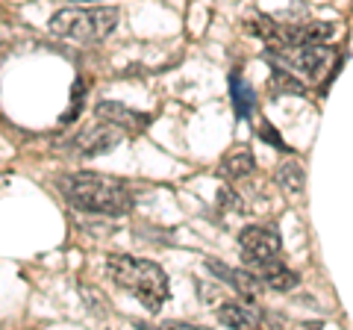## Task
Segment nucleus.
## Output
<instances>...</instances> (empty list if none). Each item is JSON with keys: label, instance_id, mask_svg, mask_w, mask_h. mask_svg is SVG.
<instances>
[{"label": "nucleus", "instance_id": "f257e3e1", "mask_svg": "<svg viewBox=\"0 0 353 330\" xmlns=\"http://www.w3.org/2000/svg\"><path fill=\"white\" fill-rule=\"evenodd\" d=\"M59 192L83 213L94 215H127L136 206L132 189L109 174L97 171H74L59 177Z\"/></svg>", "mask_w": 353, "mask_h": 330}, {"label": "nucleus", "instance_id": "f03ea898", "mask_svg": "<svg viewBox=\"0 0 353 330\" xmlns=\"http://www.w3.org/2000/svg\"><path fill=\"white\" fill-rule=\"evenodd\" d=\"M106 274L112 278L121 289H127L130 295L145 304V310L157 313L168 298V274L162 271V266L150 260H136L124 254H112L106 260Z\"/></svg>", "mask_w": 353, "mask_h": 330}, {"label": "nucleus", "instance_id": "7ed1b4c3", "mask_svg": "<svg viewBox=\"0 0 353 330\" xmlns=\"http://www.w3.org/2000/svg\"><path fill=\"white\" fill-rule=\"evenodd\" d=\"M118 27L115 6H88V9H62L50 18V32L74 41H101L112 36Z\"/></svg>", "mask_w": 353, "mask_h": 330}, {"label": "nucleus", "instance_id": "20e7f679", "mask_svg": "<svg viewBox=\"0 0 353 330\" xmlns=\"http://www.w3.org/2000/svg\"><path fill=\"white\" fill-rule=\"evenodd\" d=\"M239 248L245 254V262L262 266V262H268L280 254L283 242H280L277 227H245L239 233Z\"/></svg>", "mask_w": 353, "mask_h": 330}, {"label": "nucleus", "instance_id": "39448f33", "mask_svg": "<svg viewBox=\"0 0 353 330\" xmlns=\"http://www.w3.org/2000/svg\"><path fill=\"white\" fill-rule=\"evenodd\" d=\"M118 142H121V130L115 124H106V121L97 118V124L83 127L80 133L71 139V151L77 153V157L92 159V157H101V153L112 151Z\"/></svg>", "mask_w": 353, "mask_h": 330}, {"label": "nucleus", "instance_id": "423d86ee", "mask_svg": "<svg viewBox=\"0 0 353 330\" xmlns=\"http://www.w3.org/2000/svg\"><path fill=\"white\" fill-rule=\"evenodd\" d=\"M330 53H333V50H330L327 45H292V48H285V50H274V57L285 59L292 68H297V71L306 74V77H318V74L324 71Z\"/></svg>", "mask_w": 353, "mask_h": 330}, {"label": "nucleus", "instance_id": "0eeeda50", "mask_svg": "<svg viewBox=\"0 0 353 330\" xmlns=\"http://www.w3.org/2000/svg\"><path fill=\"white\" fill-rule=\"evenodd\" d=\"M206 269L212 271L218 280H224L227 286H233V289L245 301H256L262 295V280L253 271H248V269H233V266H227V262H221V260H206Z\"/></svg>", "mask_w": 353, "mask_h": 330}, {"label": "nucleus", "instance_id": "6e6552de", "mask_svg": "<svg viewBox=\"0 0 353 330\" xmlns=\"http://www.w3.org/2000/svg\"><path fill=\"white\" fill-rule=\"evenodd\" d=\"M94 115L101 121H106V124H115L118 130H130V133H141L153 118L148 113H136V109H130L124 104H115V101H101L94 106Z\"/></svg>", "mask_w": 353, "mask_h": 330}, {"label": "nucleus", "instance_id": "1a4fd4ad", "mask_svg": "<svg viewBox=\"0 0 353 330\" xmlns=\"http://www.w3.org/2000/svg\"><path fill=\"white\" fill-rule=\"evenodd\" d=\"M215 316L224 327H259L262 324V313L253 310L250 304H224Z\"/></svg>", "mask_w": 353, "mask_h": 330}, {"label": "nucleus", "instance_id": "9d476101", "mask_svg": "<svg viewBox=\"0 0 353 330\" xmlns=\"http://www.w3.org/2000/svg\"><path fill=\"white\" fill-rule=\"evenodd\" d=\"M259 269H262V283L271 286L274 292H289V289H294V286L301 283V278H297L292 269H285L283 262H277V257L268 260V262H262Z\"/></svg>", "mask_w": 353, "mask_h": 330}, {"label": "nucleus", "instance_id": "9b49d317", "mask_svg": "<svg viewBox=\"0 0 353 330\" xmlns=\"http://www.w3.org/2000/svg\"><path fill=\"white\" fill-rule=\"evenodd\" d=\"M230 97H233V106H236V115L241 121H248L253 115V109H256V95H253L250 83L241 80V74L233 71L230 74Z\"/></svg>", "mask_w": 353, "mask_h": 330}, {"label": "nucleus", "instance_id": "f8f14e48", "mask_svg": "<svg viewBox=\"0 0 353 330\" xmlns=\"http://www.w3.org/2000/svg\"><path fill=\"white\" fill-rule=\"evenodd\" d=\"M268 89H271V95H297V97L306 95V86L297 80L289 68H283V65H274V68H271Z\"/></svg>", "mask_w": 353, "mask_h": 330}, {"label": "nucleus", "instance_id": "ddd939ff", "mask_svg": "<svg viewBox=\"0 0 353 330\" xmlns=\"http://www.w3.org/2000/svg\"><path fill=\"white\" fill-rule=\"evenodd\" d=\"M250 171H253V153L248 148L233 151L224 159V165L218 168V174H221V177H227V180H241V177H248Z\"/></svg>", "mask_w": 353, "mask_h": 330}, {"label": "nucleus", "instance_id": "4468645a", "mask_svg": "<svg viewBox=\"0 0 353 330\" xmlns=\"http://www.w3.org/2000/svg\"><path fill=\"white\" fill-rule=\"evenodd\" d=\"M336 36V24L330 21H315V24L297 27V45H324Z\"/></svg>", "mask_w": 353, "mask_h": 330}, {"label": "nucleus", "instance_id": "2eb2a0df", "mask_svg": "<svg viewBox=\"0 0 353 330\" xmlns=\"http://www.w3.org/2000/svg\"><path fill=\"white\" fill-rule=\"evenodd\" d=\"M303 168L297 162H283L280 171H277V183L283 186L285 192H301L303 189Z\"/></svg>", "mask_w": 353, "mask_h": 330}, {"label": "nucleus", "instance_id": "dca6fc26", "mask_svg": "<svg viewBox=\"0 0 353 330\" xmlns=\"http://www.w3.org/2000/svg\"><path fill=\"white\" fill-rule=\"evenodd\" d=\"M85 101V83L77 80L74 83V89H71V106L65 109V115H62V124H71V121L77 118V113H80V106Z\"/></svg>", "mask_w": 353, "mask_h": 330}, {"label": "nucleus", "instance_id": "f3484780", "mask_svg": "<svg viewBox=\"0 0 353 330\" xmlns=\"http://www.w3.org/2000/svg\"><path fill=\"white\" fill-rule=\"evenodd\" d=\"M218 206L221 210H230V213H239L241 210V197L230 189V186H221V192H218Z\"/></svg>", "mask_w": 353, "mask_h": 330}, {"label": "nucleus", "instance_id": "a211bd4d", "mask_svg": "<svg viewBox=\"0 0 353 330\" xmlns=\"http://www.w3.org/2000/svg\"><path fill=\"white\" fill-rule=\"evenodd\" d=\"M259 136H262L265 142H268V145H274V148L289 151V145H285V142L280 139V130H277V127H271L268 121H262V124H259Z\"/></svg>", "mask_w": 353, "mask_h": 330}, {"label": "nucleus", "instance_id": "6ab92c4d", "mask_svg": "<svg viewBox=\"0 0 353 330\" xmlns=\"http://www.w3.org/2000/svg\"><path fill=\"white\" fill-rule=\"evenodd\" d=\"M74 3H80V0H74Z\"/></svg>", "mask_w": 353, "mask_h": 330}]
</instances>
